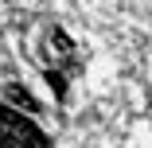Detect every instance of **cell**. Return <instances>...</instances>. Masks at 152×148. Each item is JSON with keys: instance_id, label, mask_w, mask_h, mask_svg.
<instances>
[{"instance_id": "obj_1", "label": "cell", "mask_w": 152, "mask_h": 148, "mask_svg": "<svg viewBox=\"0 0 152 148\" xmlns=\"http://www.w3.org/2000/svg\"><path fill=\"white\" fill-rule=\"evenodd\" d=\"M0 148H43V136L12 109H0Z\"/></svg>"}, {"instance_id": "obj_2", "label": "cell", "mask_w": 152, "mask_h": 148, "mask_svg": "<svg viewBox=\"0 0 152 148\" xmlns=\"http://www.w3.org/2000/svg\"><path fill=\"white\" fill-rule=\"evenodd\" d=\"M70 51H74V43H70V35L63 31V27H47V39H43V63L55 70V66H63L66 58H70Z\"/></svg>"}, {"instance_id": "obj_3", "label": "cell", "mask_w": 152, "mask_h": 148, "mask_svg": "<svg viewBox=\"0 0 152 148\" xmlns=\"http://www.w3.org/2000/svg\"><path fill=\"white\" fill-rule=\"evenodd\" d=\"M4 98H8V101H12L20 113H35V109H39V105H35V98L27 94L20 82H8V86H4Z\"/></svg>"}, {"instance_id": "obj_4", "label": "cell", "mask_w": 152, "mask_h": 148, "mask_svg": "<svg viewBox=\"0 0 152 148\" xmlns=\"http://www.w3.org/2000/svg\"><path fill=\"white\" fill-rule=\"evenodd\" d=\"M47 82H51V90H55V94H63V90H66V82H63V78H58V74H55V70H51V74H47Z\"/></svg>"}]
</instances>
